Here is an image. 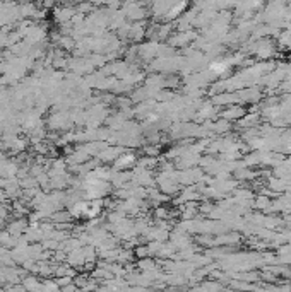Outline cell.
I'll return each mask as SVG.
<instances>
[{
  "mask_svg": "<svg viewBox=\"0 0 291 292\" xmlns=\"http://www.w3.org/2000/svg\"><path fill=\"white\" fill-rule=\"evenodd\" d=\"M122 11L125 14L127 21L129 22H137V21H146L149 16V11L144 7V2L140 0H136V2H127V4H122Z\"/></svg>",
  "mask_w": 291,
  "mask_h": 292,
  "instance_id": "obj_1",
  "label": "cell"
},
{
  "mask_svg": "<svg viewBox=\"0 0 291 292\" xmlns=\"http://www.w3.org/2000/svg\"><path fill=\"white\" fill-rule=\"evenodd\" d=\"M199 36V33L195 29H185V31H175L172 36L168 38V43L173 46V48H185V46L192 45L194 39Z\"/></svg>",
  "mask_w": 291,
  "mask_h": 292,
  "instance_id": "obj_2",
  "label": "cell"
},
{
  "mask_svg": "<svg viewBox=\"0 0 291 292\" xmlns=\"http://www.w3.org/2000/svg\"><path fill=\"white\" fill-rule=\"evenodd\" d=\"M158 46L159 41L156 39H146L142 43H137V56L144 62H151L153 58L158 56Z\"/></svg>",
  "mask_w": 291,
  "mask_h": 292,
  "instance_id": "obj_3",
  "label": "cell"
},
{
  "mask_svg": "<svg viewBox=\"0 0 291 292\" xmlns=\"http://www.w3.org/2000/svg\"><path fill=\"white\" fill-rule=\"evenodd\" d=\"M48 38V29L43 22H35V24L29 26L28 35H26V41L29 45H39V43H45Z\"/></svg>",
  "mask_w": 291,
  "mask_h": 292,
  "instance_id": "obj_4",
  "label": "cell"
},
{
  "mask_svg": "<svg viewBox=\"0 0 291 292\" xmlns=\"http://www.w3.org/2000/svg\"><path fill=\"white\" fill-rule=\"evenodd\" d=\"M173 0H153L151 7H149V14L155 21H165L166 14L172 9Z\"/></svg>",
  "mask_w": 291,
  "mask_h": 292,
  "instance_id": "obj_5",
  "label": "cell"
},
{
  "mask_svg": "<svg viewBox=\"0 0 291 292\" xmlns=\"http://www.w3.org/2000/svg\"><path fill=\"white\" fill-rule=\"evenodd\" d=\"M76 12L78 11H76V7H72V5H67V4L57 5V7H53V21L58 26L67 24V22L72 21Z\"/></svg>",
  "mask_w": 291,
  "mask_h": 292,
  "instance_id": "obj_6",
  "label": "cell"
},
{
  "mask_svg": "<svg viewBox=\"0 0 291 292\" xmlns=\"http://www.w3.org/2000/svg\"><path fill=\"white\" fill-rule=\"evenodd\" d=\"M146 31H148V24L146 21H137V22H130V29H129V36H127V41L130 43H142L146 39Z\"/></svg>",
  "mask_w": 291,
  "mask_h": 292,
  "instance_id": "obj_7",
  "label": "cell"
},
{
  "mask_svg": "<svg viewBox=\"0 0 291 292\" xmlns=\"http://www.w3.org/2000/svg\"><path fill=\"white\" fill-rule=\"evenodd\" d=\"M137 163V156L136 152H132V150H123L122 154H120L118 157H116V161L113 163V167L115 169H130V167H134Z\"/></svg>",
  "mask_w": 291,
  "mask_h": 292,
  "instance_id": "obj_8",
  "label": "cell"
},
{
  "mask_svg": "<svg viewBox=\"0 0 291 292\" xmlns=\"http://www.w3.org/2000/svg\"><path fill=\"white\" fill-rule=\"evenodd\" d=\"M245 113L247 110L243 108V106H240L238 103H235V105H228V108H225L223 111L217 113V115H219V118H225L228 120V122H236V120L242 118Z\"/></svg>",
  "mask_w": 291,
  "mask_h": 292,
  "instance_id": "obj_9",
  "label": "cell"
},
{
  "mask_svg": "<svg viewBox=\"0 0 291 292\" xmlns=\"http://www.w3.org/2000/svg\"><path fill=\"white\" fill-rule=\"evenodd\" d=\"M189 4H190V0H173L172 9H170L168 14H166L165 21L166 22H173L175 19H178L180 16H182L183 12L189 9Z\"/></svg>",
  "mask_w": 291,
  "mask_h": 292,
  "instance_id": "obj_10",
  "label": "cell"
},
{
  "mask_svg": "<svg viewBox=\"0 0 291 292\" xmlns=\"http://www.w3.org/2000/svg\"><path fill=\"white\" fill-rule=\"evenodd\" d=\"M28 226H29V219H26V217H16L14 220H11V222L5 226V229H7L12 236L18 237V236H22V234L26 233Z\"/></svg>",
  "mask_w": 291,
  "mask_h": 292,
  "instance_id": "obj_11",
  "label": "cell"
},
{
  "mask_svg": "<svg viewBox=\"0 0 291 292\" xmlns=\"http://www.w3.org/2000/svg\"><path fill=\"white\" fill-rule=\"evenodd\" d=\"M67 263H69L70 267L78 268V272H82V268H84V265H86V258H84V253H82V246L76 248V250H72V251L67 253Z\"/></svg>",
  "mask_w": 291,
  "mask_h": 292,
  "instance_id": "obj_12",
  "label": "cell"
},
{
  "mask_svg": "<svg viewBox=\"0 0 291 292\" xmlns=\"http://www.w3.org/2000/svg\"><path fill=\"white\" fill-rule=\"evenodd\" d=\"M19 167H21V164L16 159H7L4 164H0V171H2L4 178H16L19 173Z\"/></svg>",
  "mask_w": 291,
  "mask_h": 292,
  "instance_id": "obj_13",
  "label": "cell"
},
{
  "mask_svg": "<svg viewBox=\"0 0 291 292\" xmlns=\"http://www.w3.org/2000/svg\"><path fill=\"white\" fill-rule=\"evenodd\" d=\"M53 46H58V48L65 50V52H74L76 46H78V41L69 35H60V38L57 39V43Z\"/></svg>",
  "mask_w": 291,
  "mask_h": 292,
  "instance_id": "obj_14",
  "label": "cell"
},
{
  "mask_svg": "<svg viewBox=\"0 0 291 292\" xmlns=\"http://www.w3.org/2000/svg\"><path fill=\"white\" fill-rule=\"evenodd\" d=\"M22 285L26 287V291H43V282L38 280V275L29 274L22 278Z\"/></svg>",
  "mask_w": 291,
  "mask_h": 292,
  "instance_id": "obj_15",
  "label": "cell"
},
{
  "mask_svg": "<svg viewBox=\"0 0 291 292\" xmlns=\"http://www.w3.org/2000/svg\"><path fill=\"white\" fill-rule=\"evenodd\" d=\"M136 267L139 268V270H144V272H148V270H155V268H159L158 261L155 260L153 256H146V258H139L136 263Z\"/></svg>",
  "mask_w": 291,
  "mask_h": 292,
  "instance_id": "obj_16",
  "label": "cell"
},
{
  "mask_svg": "<svg viewBox=\"0 0 291 292\" xmlns=\"http://www.w3.org/2000/svg\"><path fill=\"white\" fill-rule=\"evenodd\" d=\"M253 207H255L257 210H269L271 207V200H269V195H264L260 193L259 197H255V200H253Z\"/></svg>",
  "mask_w": 291,
  "mask_h": 292,
  "instance_id": "obj_17",
  "label": "cell"
},
{
  "mask_svg": "<svg viewBox=\"0 0 291 292\" xmlns=\"http://www.w3.org/2000/svg\"><path fill=\"white\" fill-rule=\"evenodd\" d=\"M19 183H21V188L22 190H29V188H38V180H36V176H33V174H26L24 178H21L19 180Z\"/></svg>",
  "mask_w": 291,
  "mask_h": 292,
  "instance_id": "obj_18",
  "label": "cell"
},
{
  "mask_svg": "<svg viewBox=\"0 0 291 292\" xmlns=\"http://www.w3.org/2000/svg\"><path fill=\"white\" fill-rule=\"evenodd\" d=\"M173 216V212L170 209H166L165 205H158V207H155V217L156 219H159V220H168L170 217Z\"/></svg>",
  "mask_w": 291,
  "mask_h": 292,
  "instance_id": "obj_19",
  "label": "cell"
},
{
  "mask_svg": "<svg viewBox=\"0 0 291 292\" xmlns=\"http://www.w3.org/2000/svg\"><path fill=\"white\" fill-rule=\"evenodd\" d=\"M89 278H91V274H89V272H78V274L74 275V282L79 289H84L86 284L89 282Z\"/></svg>",
  "mask_w": 291,
  "mask_h": 292,
  "instance_id": "obj_20",
  "label": "cell"
},
{
  "mask_svg": "<svg viewBox=\"0 0 291 292\" xmlns=\"http://www.w3.org/2000/svg\"><path fill=\"white\" fill-rule=\"evenodd\" d=\"M253 197H255V195H253V191L250 190V188H240V186L235 188L236 200H249V199H253Z\"/></svg>",
  "mask_w": 291,
  "mask_h": 292,
  "instance_id": "obj_21",
  "label": "cell"
},
{
  "mask_svg": "<svg viewBox=\"0 0 291 292\" xmlns=\"http://www.w3.org/2000/svg\"><path fill=\"white\" fill-rule=\"evenodd\" d=\"M134 255H136V258L139 260V258H146V256H151V251H149V246H148V243L144 244V243H140V244H137L136 248H134Z\"/></svg>",
  "mask_w": 291,
  "mask_h": 292,
  "instance_id": "obj_22",
  "label": "cell"
},
{
  "mask_svg": "<svg viewBox=\"0 0 291 292\" xmlns=\"http://www.w3.org/2000/svg\"><path fill=\"white\" fill-rule=\"evenodd\" d=\"M144 150V156H153V157H158L159 156V150H161V147H159V144H146V146L142 147Z\"/></svg>",
  "mask_w": 291,
  "mask_h": 292,
  "instance_id": "obj_23",
  "label": "cell"
},
{
  "mask_svg": "<svg viewBox=\"0 0 291 292\" xmlns=\"http://www.w3.org/2000/svg\"><path fill=\"white\" fill-rule=\"evenodd\" d=\"M95 9H96V5L91 4V2H78V7H76V11L81 12V14H84V16H88V14H91Z\"/></svg>",
  "mask_w": 291,
  "mask_h": 292,
  "instance_id": "obj_24",
  "label": "cell"
},
{
  "mask_svg": "<svg viewBox=\"0 0 291 292\" xmlns=\"http://www.w3.org/2000/svg\"><path fill=\"white\" fill-rule=\"evenodd\" d=\"M58 289H60V285L57 284V280L52 282L50 280V277L43 278V291H58Z\"/></svg>",
  "mask_w": 291,
  "mask_h": 292,
  "instance_id": "obj_25",
  "label": "cell"
},
{
  "mask_svg": "<svg viewBox=\"0 0 291 292\" xmlns=\"http://www.w3.org/2000/svg\"><path fill=\"white\" fill-rule=\"evenodd\" d=\"M55 280H57V284L60 285V289H62L63 285L70 284V282H74V277H70V275H63V277H57Z\"/></svg>",
  "mask_w": 291,
  "mask_h": 292,
  "instance_id": "obj_26",
  "label": "cell"
},
{
  "mask_svg": "<svg viewBox=\"0 0 291 292\" xmlns=\"http://www.w3.org/2000/svg\"><path fill=\"white\" fill-rule=\"evenodd\" d=\"M199 289H214V291H216V289H223V285L217 284V282H206V284L200 285Z\"/></svg>",
  "mask_w": 291,
  "mask_h": 292,
  "instance_id": "obj_27",
  "label": "cell"
},
{
  "mask_svg": "<svg viewBox=\"0 0 291 292\" xmlns=\"http://www.w3.org/2000/svg\"><path fill=\"white\" fill-rule=\"evenodd\" d=\"M78 285H76V282H70V284H67V285H63L62 287V291L63 292H70V291H78Z\"/></svg>",
  "mask_w": 291,
  "mask_h": 292,
  "instance_id": "obj_28",
  "label": "cell"
},
{
  "mask_svg": "<svg viewBox=\"0 0 291 292\" xmlns=\"http://www.w3.org/2000/svg\"><path fill=\"white\" fill-rule=\"evenodd\" d=\"M7 161V156L4 154V150H0V164H4Z\"/></svg>",
  "mask_w": 291,
  "mask_h": 292,
  "instance_id": "obj_29",
  "label": "cell"
},
{
  "mask_svg": "<svg viewBox=\"0 0 291 292\" xmlns=\"http://www.w3.org/2000/svg\"><path fill=\"white\" fill-rule=\"evenodd\" d=\"M70 0H57V4H69Z\"/></svg>",
  "mask_w": 291,
  "mask_h": 292,
  "instance_id": "obj_30",
  "label": "cell"
},
{
  "mask_svg": "<svg viewBox=\"0 0 291 292\" xmlns=\"http://www.w3.org/2000/svg\"><path fill=\"white\" fill-rule=\"evenodd\" d=\"M140 2H144V4H151L153 0H140Z\"/></svg>",
  "mask_w": 291,
  "mask_h": 292,
  "instance_id": "obj_31",
  "label": "cell"
},
{
  "mask_svg": "<svg viewBox=\"0 0 291 292\" xmlns=\"http://www.w3.org/2000/svg\"><path fill=\"white\" fill-rule=\"evenodd\" d=\"M127 2H136V0H122V4H127Z\"/></svg>",
  "mask_w": 291,
  "mask_h": 292,
  "instance_id": "obj_32",
  "label": "cell"
},
{
  "mask_svg": "<svg viewBox=\"0 0 291 292\" xmlns=\"http://www.w3.org/2000/svg\"><path fill=\"white\" fill-rule=\"evenodd\" d=\"M36 4H43V2H45V0H35Z\"/></svg>",
  "mask_w": 291,
  "mask_h": 292,
  "instance_id": "obj_33",
  "label": "cell"
}]
</instances>
